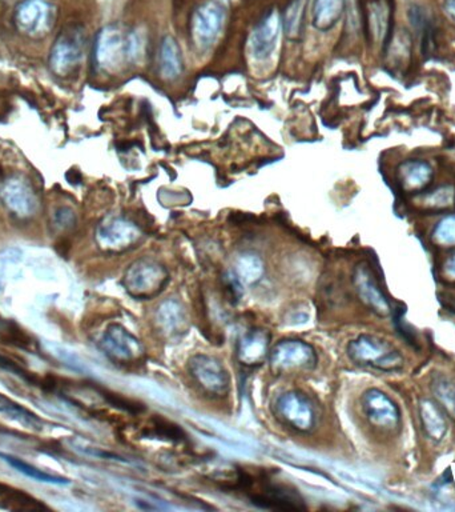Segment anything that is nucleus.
Listing matches in <instances>:
<instances>
[{"label":"nucleus","instance_id":"0eeeda50","mask_svg":"<svg viewBox=\"0 0 455 512\" xmlns=\"http://www.w3.org/2000/svg\"><path fill=\"white\" fill-rule=\"evenodd\" d=\"M242 490L248 494L249 499L257 507L268 508V510L300 511L302 510L303 499L297 491L286 487V486L276 485V483H249L248 479L242 477Z\"/></svg>","mask_w":455,"mask_h":512},{"label":"nucleus","instance_id":"c756f323","mask_svg":"<svg viewBox=\"0 0 455 512\" xmlns=\"http://www.w3.org/2000/svg\"><path fill=\"white\" fill-rule=\"evenodd\" d=\"M0 342L15 346L22 350H33L34 340L16 323L0 316Z\"/></svg>","mask_w":455,"mask_h":512},{"label":"nucleus","instance_id":"ddd939ff","mask_svg":"<svg viewBox=\"0 0 455 512\" xmlns=\"http://www.w3.org/2000/svg\"><path fill=\"white\" fill-rule=\"evenodd\" d=\"M391 0H368L365 5L366 31L374 45L386 48L393 36Z\"/></svg>","mask_w":455,"mask_h":512},{"label":"nucleus","instance_id":"6e6552de","mask_svg":"<svg viewBox=\"0 0 455 512\" xmlns=\"http://www.w3.org/2000/svg\"><path fill=\"white\" fill-rule=\"evenodd\" d=\"M361 410L371 427L385 433L397 430L402 422L399 405L379 388H369L362 394Z\"/></svg>","mask_w":455,"mask_h":512},{"label":"nucleus","instance_id":"a878e982","mask_svg":"<svg viewBox=\"0 0 455 512\" xmlns=\"http://www.w3.org/2000/svg\"><path fill=\"white\" fill-rule=\"evenodd\" d=\"M160 67L165 79H176L183 71L182 53L172 36H165L160 48Z\"/></svg>","mask_w":455,"mask_h":512},{"label":"nucleus","instance_id":"4468645a","mask_svg":"<svg viewBox=\"0 0 455 512\" xmlns=\"http://www.w3.org/2000/svg\"><path fill=\"white\" fill-rule=\"evenodd\" d=\"M153 326L157 333L168 339L185 336L190 328L187 308L174 297L163 300L154 310Z\"/></svg>","mask_w":455,"mask_h":512},{"label":"nucleus","instance_id":"412c9836","mask_svg":"<svg viewBox=\"0 0 455 512\" xmlns=\"http://www.w3.org/2000/svg\"><path fill=\"white\" fill-rule=\"evenodd\" d=\"M3 200L13 213L19 216H28L35 210V199L27 186L13 180L2 191Z\"/></svg>","mask_w":455,"mask_h":512},{"label":"nucleus","instance_id":"6ab92c4d","mask_svg":"<svg viewBox=\"0 0 455 512\" xmlns=\"http://www.w3.org/2000/svg\"><path fill=\"white\" fill-rule=\"evenodd\" d=\"M418 414H420V426L428 439L434 443L442 442L448 435V420L445 411L440 408L437 402L430 399H422L418 403Z\"/></svg>","mask_w":455,"mask_h":512},{"label":"nucleus","instance_id":"f3484780","mask_svg":"<svg viewBox=\"0 0 455 512\" xmlns=\"http://www.w3.org/2000/svg\"><path fill=\"white\" fill-rule=\"evenodd\" d=\"M282 20L277 11H272L254 28L249 38L252 55L259 60L268 59L276 48Z\"/></svg>","mask_w":455,"mask_h":512},{"label":"nucleus","instance_id":"b1692460","mask_svg":"<svg viewBox=\"0 0 455 512\" xmlns=\"http://www.w3.org/2000/svg\"><path fill=\"white\" fill-rule=\"evenodd\" d=\"M0 508L10 511H42L47 507L25 491L15 490L0 483Z\"/></svg>","mask_w":455,"mask_h":512},{"label":"nucleus","instance_id":"f704fd0d","mask_svg":"<svg viewBox=\"0 0 455 512\" xmlns=\"http://www.w3.org/2000/svg\"><path fill=\"white\" fill-rule=\"evenodd\" d=\"M445 276L449 277V279L455 280V254L449 257L445 263Z\"/></svg>","mask_w":455,"mask_h":512},{"label":"nucleus","instance_id":"f03ea898","mask_svg":"<svg viewBox=\"0 0 455 512\" xmlns=\"http://www.w3.org/2000/svg\"><path fill=\"white\" fill-rule=\"evenodd\" d=\"M170 280L164 265L151 257H142L125 270L122 285L133 299L152 300L164 293Z\"/></svg>","mask_w":455,"mask_h":512},{"label":"nucleus","instance_id":"9d476101","mask_svg":"<svg viewBox=\"0 0 455 512\" xmlns=\"http://www.w3.org/2000/svg\"><path fill=\"white\" fill-rule=\"evenodd\" d=\"M225 23V11L222 3L208 2L194 11L192 18V35L197 47L208 50L214 45Z\"/></svg>","mask_w":455,"mask_h":512},{"label":"nucleus","instance_id":"aec40b11","mask_svg":"<svg viewBox=\"0 0 455 512\" xmlns=\"http://www.w3.org/2000/svg\"><path fill=\"white\" fill-rule=\"evenodd\" d=\"M82 47L74 34H62L54 45L51 65L56 74H65L79 62Z\"/></svg>","mask_w":455,"mask_h":512},{"label":"nucleus","instance_id":"a211bd4d","mask_svg":"<svg viewBox=\"0 0 455 512\" xmlns=\"http://www.w3.org/2000/svg\"><path fill=\"white\" fill-rule=\"evenodd\" d=\"M397 182L406 194H420L428 190L434 179V168L423 159L403 160L397 167Z\"/></svg>","mask_w":455,"mask_h":512},{"label":"nucleus","instance_id":"dca6fc26","mask_svg":"<svg viewBox=\"0 0 455 512\" xmlns=\"http://www.w3.org/2000/svg\"><path fill=\"white\" fill-rule=\"evenodd\" d=\"M272 336L264 328L248 330L237 343V360L245 367L253 368L268 360Z\"/></svg>","mask_w":455,"mask_h":512},{"label":"nucleus","instance_id":"4be33fe9","mask_svg":"<svg viewBox=\"0 0 455 512\" xmlns=\"http://www.w3.org/2000/svg\"><path fill=\"white\" fill-rule=\"evenodd\" d=\"M345 0H313L312 20L317 30L329 31L341 19Z\"/></svg>","mask_w":455,"mask_h":512},{"label":"nucleus","instance_id":"cd10ccee","mask_svg":"<svg viewBox=\"0 0 455 512\" xmlns=\"http://www.w3.org/2000/svg\"><path fill=\"white\" fill-rule=\"evenodd\" d=\"M0 459L5 460V463H8L11 467L15 468V470L19 471L20 474L25 475V477H31V479L36 480V482L60 486L68 485V483H70V480H68L67 477L45 473V471L39 470V468L35 467V466L25 462V460L19 459V457H13V455L0 453Z\"/></svg>","mask_w":455,"mask_h":512},{"label":"nucleus","instance_id":"423d86ee","mask_svg":"<svg viewBox=\"0 0 455 512\" xmlns=\"http://www.w3.org/2000/svg\"><path fill=\"white\" fill-rule=\"evenodd\" d=\"M100 350L116 365L131 366L143 362L145 348L142 340L137 339L124 326L110 325L103 333L99 342Z\"/></svg>","mask_w":455,"mask_h":512},{"label":"nucleus","instance_id":"bb28decb","mask_svg":"<svg viewBox=\"0 0 455 512\" xmlns=\"http://www.w3.org/2000/svg\"><path fill=\"white\" fill-rule=\"evenodd\" d=\"M431 393L443 411L455 422V380L445 374L434 375L431 380Z\"/></svg>","mask_w":455,"mask_h":512},{"label":"nucleus","instance_id":"f8f14e48","mask_svg":"<svg viewBox=\"0 0 455 512\" xmlns=\"http://www.w3.org/2000/svg\"><path fill=\"white\" fill-rule=\"evenodd\" d=\"M54 7L48 0H23L15 11V22L22 33L42 36L53 25Z\"/></svg>","mask_w":455,"mask_h":512},{"label":"nucleus","instance_id":"c85d7f7f","mask_svg":"<svg viewBox=\"0 0 455 512\" xmlns=\"http://www.w3.org/2000/svg\"><path fill=\"white\" fill-rule=\"evenodd\" d=\"M0 413L11 417V419L15 420L20 425L25 426V427L34 428V430H42L43 428V420L39 419L35 414L25 410L18 403L3 397L2 394H0Z\"/></svg>","mask_w":455,"mask_h":512},{"label":"nucleus","instance_id":"473e14b6","mask_svg":"<svg viewBox=\"0 0 455 512\" xmlns=\"http://www.w3.org/2000/svg\"><path fill=\"white\" fill-rule=\"evenodd\" d=\"M22 253L15 250V248H8V250L0 253V290L5 286V276H7V267L11 265H15L20 260Z\"/></svg>","mask_w":455,"mask_h":512},{"label":"nucleus","instance_id":"7c9ffc66","mask_svg":"<svg viewBox=\"0 0 455 512\" xmlns=\"http://www.w3.org/2000/svg\"><path fill=\"white\" fill-rule=\"evenodd\" d=\"M303 16V2L302 0H294L288 8H286L284 18H282V25L289 38H297L302 31V22Z\"/></svg>","mask_w":455,"mask_h":512},{"label":"nucleus","instance_id":"c9c22d12","mask_svg":"<svg viewBox=\"0 0 455 512\" xmlns=\"http://www.w3.org/2000/svg\"><path fill=\"white\" fill-rule=\"evenodd\" d=\"M443 8H445V13L455 22V0H445Z\"/></svg>","mask_w":455,"mask_h":512},{"label":"nucleus","instance_id":"9b49d317","mask_svg":"<svg viewBox=\"0 0 455 512\" xmlns=\"http://www.w3.org/2000/svg\"><path fill=\"white\" fill-rule=\"evenodd\" d=\"M353 286L357 296L371 313L380 317L391 316V302L381 290L379 282L368 263H359L354 267Z\"/></svg>","mask_w":455,"mask_h":512},{"label":"nucleus","instance_id":"7ed1b4c3","mask_svg":"<svg viewBox=\"0 0 455 512\" xmlns=\"http://www.w3.org/2000/svg\"><path fill=\"white\" fill-rule=\"evenodd\" d=\"M268 363L276 375L302 374L316 368L319 356L313 346L305 340L288 337L271 347Z\"/></svg>","mask_w":455,"mask_h":512},{"label":"nucleus","instance_id":"39448f33","mask_svg":"<svg viewBox=\"0 0 455 512\" xmlns=\"http://www.w3.org/2000/svg\"><path fill=\"white\" fill-rule=\"evenodd\" d=\"M188 373L208 397L224 399L231 393V376L225 366L211 355L196 354L188 360Z\"/></svg>","mask_w":455,"mask_h":512},{"label":"nucleus","instance_id":"2eb2a0df","mask_svg":"<svg viewBox=\"0 0 455 512\" xmlns=\"http://www.w3.org/2000/svg\"><path fill=\"white\" fill-rule=\"evenodd\" d=\"M95 55L100 67L114 70L128 58V38L116 27H105L97 35Z\"/></svg>","mask_w":455,"mask_h":512},{"label":"nucleus","instance_id":"20e7f679","mask_svg":"<svg viewBox=\"0 0 455 512\" xmlns=\"http://www.w3.org/2000/svg\"><path fill=\"white\" fill-rule=\"evenodd\" d=\"M273 414L282 426L299 434H311L319 422L313 400L300 390L279 395L273 403Z\"/></svg>","mask_w":455,"mask_h":512},{"label":"nucleus","instance_id":"f257e3e1","mask_svg":"<svg viewBox=\"0 0 455 512\" xmlns=\"http://www.w3.org/2000/svg\"><path fill=\"white\" fill-rule=\"evenodd\" d=\"M346 354L354 365L381 373H397L403 368L402 355L394 346L379 336L362 334L346 346Z\"/></svg>","mask_w":455,"mask_h":512},{"label":"nucleus","instance_id":"1a4fd4ad","mask_svg":"<svg viewBox=\"0 0 455 512\" xmlns=\"http://www.w3.org/2000/svg\"><path fill=\"white\" fill-rule=\"evenodd\" d=\"M140 237V228L131 220L122 216L107 217L96 230L97 245L111 253H122L134 247Z\"/></svg>","mask_w":455,"mask_h":512},{"label":"nucleus","instance_id":"393cba45","mask_svg":"<svg viewBox=\"0 0 455 512\" xmlns=\"http://www.w3.org/2000/svg\"><path fill=\"white\" fill-rule=\"evenodd\" d=\"M422 196H418V205L425 211L440 213V211L451 210L455 207V186L443 185L431 191H423Z\"/></svg>","mask_w":455,"mask_h":512},{"label":"nucleus","instance_id":"2f4dec72","mask_svg":"<svg viewBox=\"0 0 455 512\" xmlns=\"http://www.w3.org/2000/svg\"><path fill=\"white\" fill-rule=\"evenodd\" d=\"M433 242L442 247L455 246V214L446 216L437 223L433 231Z\"/></svg>","mask_w":455,"mask_h":512},{"label":"nucleus","instance_id":"5701e85b","mask_svg":"<svg viewBox=\"0 0 455 512\" xmlns=\"http://www.w3.org/2000/svg\"><path fill=\"white\" fill-rule=\"evenodd\" d=\"M265 273L264 262L256 254H242L234 263L233 273L231 274L242 287L253 286L262 279Z\"/></svg>","mask_w":455,"mask_h":512},{"label":"nucleus","instance_id":"72a5a7b5","mask_svg":"<svg viewBox=\"0 0 455 512\" xmlns=\"http://www.w3.org/2000/svg\"><path fill=\"white\" fill-rule=\"evenodd\" d=\"M0 367H2L3 370L10 371V373L22 376L23 379L30 380V382L35 383L36 380H38L36 376H34L33 373L25 370V368L20 366L19 363H16L15 360L10 359V357L5 356V355H0Z\"/></svg>","mask_w":455,"mask_h":512}]
</instances>
